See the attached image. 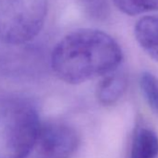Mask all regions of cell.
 <instances>
[{"label":"cell","mask_w":158,"mask_h":158,"mask_svg":"<svg viewBox=\"0 0 158 158\" xmlns=\"http://www.w3.org/2000/svg\"><path fill=\"white\" fill-rule=\"evenodd\" d=\"M114 6L129 16L158 10V0H113Z\"/></svg>","instance_id":"obj_8"},{"label":"cell","mask_w":158,"mask_h":158,"mask_svg":"<svg viewBox=\"0 0 158 158\" xmlns=\"http://www.w3.org/2000/svg\"><path fill=\"white\" fill-rule=\"evenodd\" d=\"M85 13L93 20L104 21L109 16L110 7L107 0H77Z\"/></svg>","instance_id":"obj_10"},{"label":"cell","mask_w":158,"mask_h":158,"mask_svg":"<svg viewBox=\"0 0 158 158\" xmlns=\"http://www.w3.org/2000/svg\"><path fill=\"white\" fill-rule=\"evenodd\" d=\"M41 126L32 102L17 96L0 98V158H23Z\"/></svg>","instance_id":"obj_2"},{"label":"cell","mask_w":158,"mask_h":158,"mask_svg":"<svg viewBox=\"0 0 158 158\" xmlns=\"http://www.w3.org/2000/svg\"><path fill=\"white\" fill-rule=\"evenodd\" d=\"M139 86L149 105L158 113V78L149 72H143L139 78Z\"/></svg>","instance_id":"obj_9"},{"label":"cell","mask_w":158,"mask_h":158,"mask_svg":"<svg viewBox=\"0 0 158 158\" xmlns=\"http://www.w3.org/2000/svg\"><path fill=\"white\" fill-rule=\"evenodd\" d=\"M79 144L77 133L60 123L42 124L23 158H69Z\"/></svg>","instance_id":"obj_4"},{"label":"cell","mask_w":158,"mask_h":158,"mask_svg":"<svg viewBox=\"0 0 158 158\" xmlns=\"http://www.w3.org/2000/svg\"><path fill=\"white\" fill-rule=\"evenodd\" d=\"M130 158H158V136L147 127H138L134 132Z\"/></svg>","instance_id":"obj_7"},{"label":"cell","mask_w":158,"mask_h":158,"mask_svg":"<svg viewBox=\"0 0 158 158\" xmlns=\"http://www.w3.org/2000/svg\"><path fill=\"white\" fill-rule=\"evenodd\" d=\"M127 87L126 74L119 72H112L103 76L97 87V99L106 106L113 105L121 99Z\"/></svg>","instance_id":"obj_6"},{"label":"cell","mask_w":158,"mask_h":158,"mask_svg":"<svg viewBox=\"0 0 158 158\" xmlns=\"http://www.w3.org/2000/svg\"><path fill=\"white\" fill-rule=\"evenodd\" d=\"M122 58V49L111 35L96 29H80L56 45L51 67L60 80L77 85L116 71Z\"/></svg>","instance_id":"obj_1"},{"label":"cell","mask_w":158,"mask_h":158,"mask_svg":"<svg viewBox=\"0 0 158 158\" xmlns=\"http://www.w3.org/2000/svg\"><path fill=\"white\" fill-rule=\"evenodd\" d=\"M48 12L47 0H0V41L20 45L41 31Z\"/></svg>","instance_id":"obj_3"},{"label":"cell","mask_w":158,"mask_h":158,"mask_svg":"<svg viewBox=\"0 0 158 158\" xmlns=\"http://www.w3.org/2000/svg\"><path fill=\"white\" fill-rule=\"evenodd\" d=\"M134 35L141 48L158 61V15L141 17L136 23Z\"/></svg>","instance_id":"obj_5"}]
</instances>
